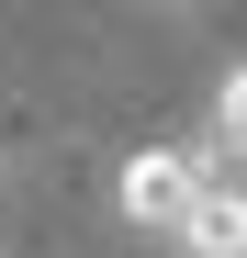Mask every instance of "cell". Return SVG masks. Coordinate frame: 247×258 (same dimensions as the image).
Masks as SVG:
<instances>
[{"label":"cell","instance_id":"2","mask_svg":"<svg viewBox=\"0 0 247 258\" xmlns=\"http://www.w3.org/2000/svg\"><path fill=\"white\" fill-rule=\"evenodd\" d=\"M169 258H247V180H236V168H214V180H202V202L180 213Z\"/></svg>","mask_w":247,"mask_h":258},{"label":"cell","instance_id":"1","mask_svg":"<svg viewBox=\"0 0 247 258\" xmlns=\"http://www.w3.org/2000/svg\"><path fill=\"white\" fill-rule=\"evenodd\" d=\"M214 168H225V157L202 146V135H191V146H135V157H124V180H112V202H124V225H135V236L169 247V236H180V213L202 202V180H214Z\"/></svg>","mask_w":247,"mask_h":258},{"label":"cell","instance_id":"3","mask_svg":"<svg viewBox=\"0 0 247 258\" xmlns=\"http://www.w3.org/2000/svg\"><path fill=\"white\" fill-rule=\"evenodd\" d=\"M146 12H169V23H191V12H202V0H146Z\"/></svg>","mask_w":247,"mask_h":258}]
</instances>
